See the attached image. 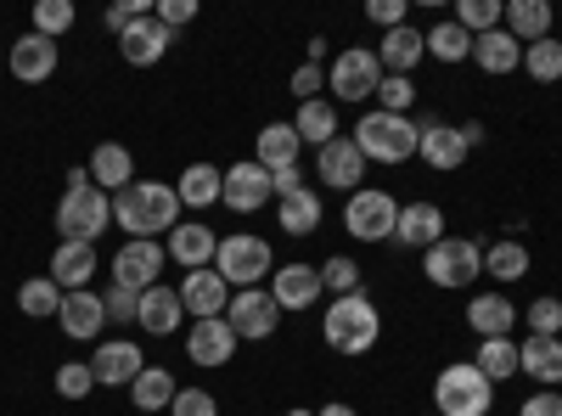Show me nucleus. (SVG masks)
<instances>
[{"label": "nucleus", "mask_w": 562, "mask_h": 416, "mask_svg": "<svg viewBox=\"0 0 562 416\" xmlns=\"http://www.w3.org/2000/svg\"><path fill=\"white\" fill-rule=\"evenodd\" d=\"M276 192H270V169H259V164H231L225 169V187H220V203L225 209H237V214H254V209H265Z\"/></svg>", "instance_id": "nucleus-13"}, {"label": "nucleus", "mask_w": 562, "mask_h": 416, "mask_svg": "<svg viewBox=\"0 0 562 416\" xmlns=\"http://www.w3.org/2000/svg\"><path fill=\"white\" fill-rule=\"evenodd\" d=\"M439 237H445V209H439V203H405V209H400L394 243H405V248H422V254H428Z\"/></svg>", "instance_id": "nucleus-21"}, {"label": "nucleus", "mask_w": 562, "mask_h": 416, "mask_svg": "<svg viewBox=\"0 0 562 416\" xmlns=\"http://www.w3.org/2000/svg\"><path fill=\"white\" fill-rule=\"evenodd\" d=\"M422 40H428V57H439V63H461V57H473V34H467L456 18L434 23Z\"/></svg>", "instance_id": "nucleus-36"}, {"label": "nucleus", "mask_w": 562, "mask_h": 416, "mask_svg": "<svg viewBox=\"0 0 562 416\" xmlns=\"http://www.w3.org/2000/svg\"><path fill=\"white\" fill-rule=\"evenodd\" d=\"M293 130H299V142H315V147L338 142V108L333 102H304L299 119H293Z\"/></svg>", "instance_id": "nucleus-35"}, {"label": "nucleus", "mask_w": 562, "mask_h": 416, "mask_svg": "<svg viewBox=\"0 0 562 416\" xmlns=\"http://www.w3.org/2000/svg\"><path fill=\"white\" fill-rule=\"evenodd\" d=\"M501 18H506V7L501 0H461V12H456V23L467 29V34H490V29H501Z\"/></svg>", "instance_id": "nucleus-42"}, {"label": "nucleus", "mask_w": 562, "mask_h": 416, "mask_svg": "<svg viewBox=\"0 0 562 416\" xmlns=\"http://www.w3.org/2000/svg\"><path fill=\"white\" fill-rule=\"evenodd\" d=\"M524 68H529L540 85H557V79H562V40H557V34H546V40L524 45Z\"/></svg>", "instance_id": "nucleus-40"}, {"label": "nucleus", "mask_w": 562, "mask_h": 416, "mask_svg": "<svg viewBox=\"0 0 562 416\" xmlns=\"http://www.w3.org/2000/svg\"><path fill=\"white\" fill-rule=\"evenodd\" d=\"M344 225H349V237H360V243H389L394 225H400V203L389 192H349Z\"/></svg>", "instance_id": "nucleus-9"}, {"label": "nucleus", "mask_w": 562, "mask_h": 416, "mask_svg": "<svg viewBox=\"0 0 562 416\" xmlns=\"http://www.w3.org/2000/svg\"><path fill=\"white\" fill-rule=\"evenodd\" d=\"M518 416H562V394H551V389H546V394L524 400V405H518Z\"/></svg>", "instance_id": "nucleus-53"}, {"label": "nucleus", "mask_w": 562, "mask_h": 416, "mask_svg": "<svg viewBox=\"0 0 562 416\" xmlns=\"http://www.w3.org/2000/svg\"><path fill=\"white\" fill-rule=\"evenodd\" d=\"M90 389H97L90 360H63V366H57V394H63V400H85Z\"/></svg>", "instance_id": "nucleus-45"}, {"label": "nucleus", "mask_w": 562, "mask_h": 416, "mask_svg": "<svg viewBox=\"0 0 562 416\" xmlns=\"http://www.w3.org/2000/svg\"><path fill=\"white\" fill-rule=\"evenodd\" d=\"M225 321H231V333L237 338H270L276 327H281V304L270 299V288H243L237 299L225 304Z\"/></svg>", "instance_id": "nucleus-10"}, {"label": "nucleus", "mask_w": 562, "mask_h": 416, "mask_svg": "<svg viewBox=\"0 0 562 416\" xmlns=\"http://www.w3.org/2000/svg\"><path fill=\"white\" fill-rule=\"evenodd\" d=\"M524 321L535 327V338H557V333H562V304L546 293V299H535V304H529V315H524Z\"/></svg>", "instance_id": "nucleus-48"}, {"label": "nucleus", "mask_w": 562, "mask_h": 416, "mask_svg": "<svg viewBox=\"0 0 562 416\" xmlns=\"http://www.w3.org/2000/svg\"><path fill=\"white\" fill-rule=\"evenodd\" d=\"M512 321H518V304H512L506 293H479L473 304H467V327H473L479 338H512Z\"/></svg>", "instance_id": "nucleus-24"}, {"label": "nucleus", "mask_w": 562, "mask_h": 416, "mask_svg": "<svg viewBox=\"0 0 562 416\" xmlns=\"http://www.w3.org/2000/svg\"><path fill=\"white\" fill-rule=\"evenodd\" d=\"M288 416H315V411H304V405H299V411H288Z\"/></svg>", "instance_id": "nucleus-56"}, {"label": "nucleus", "mask_w": 562, "mask_h": 416, "mask_svg": "<svg viewBox=\"0 0 562 416\" xmlns=\"http://www.w3.org/2000/svg\"><path fill=\"white\" fill-rule=\"evenodd\" d=\"M461 142H467V147H479V142H484V124H479V119H467V124H461Z\"/></svg>", "instance_id": "nucleus-54"}, {"label": "nucleus", "mask_w": 562, "mask_h": 416, "mask_svg": "<svg viewBox=\"0 0 562 416\" xmlns=\"http://www.w3.org/2000/svg\"><path fill=\"white\" fill-rule=\"evenodd\" d=\"M501 29L518 40V45H535V40L551 34V7H546V0H506Z\"/></svg>", "instance_id": "nucleus-28"}, {"label": "nucleus", "mask_w": 562, "mask_h": 416, "mask_svg": "<svg viewBox=\"0 0 562 416\" xmlns=\"http://www.w3.org/2000/svg\"><path fill=\"white\" fill-rule=\"evenodd\" d=\"M378 108L405 119V113L416 108V85H411L405 74H383V85H378Z\"/></svg>", "instance_id": "nucleus-44"}, {"label": "nucleus", "mask_w": 562, "mask_h": 416, "mask_svg": "<svg viewBox=\"0 0 562 416\" xmlns=\"http://www.w3.org/2000/svg\"><path fill=\"white\" fill-rule=\"evenodd\" d=\"M321 288H333L338 299L360 293V265H355V259H344V254H338V259H326V265H321Z\"/></svg>", "instance_id": "nucleus-46"}, {"label": "nucleus", "mask_w": 562, "mask_h": 416, "mask_svg": "<svg viewBox=\"0 0 562 416\" xmlns=\"http://www.w3.org/2000/svg\"><path fill=\"white\" fill-rule=\"evenodd\" d=\"M467 153H473V147H467L461 142V130L456 124H434V130H422V147H416V158L422 164H428V169H461L467 164Z\"/></svg>", "instance_id": "nucleus-25"}, {"label": "nucleus", "mask_w": 562, "mask_h": 416, "mask_svg": "<svg viewBox=\"0 0 562 416\" xmlns=\"http://www.w3.org/2000/svg\"><path fill=\"white\" fill-rule=\"evenodd\" d=\"M428 57V40H422L411 23L405 29H389L383 34V45H378V63H383V74H405L411 79V68Z\"/></svg>", "instance_id": "nucleus-27"}, {"label": "nucleus", "mask_w": 562, "mask_h": 416, "mask_svg": "<svg viewBox=\"0 0 562 416\" xmlns=\"http://www.w3.org/2000/svg\"><path fill=\"white\" fill-rule=\"evenodd\" d=\"M254 147H259L254 164L270 169V175H276V169H288V164H299V153H304V142H299V130H293V124H265Z\"/></svg>", "instance_id": "nucleus-31"}, {"label": "nucleus", "mask_w": 562, "mask_h": 416, "mask_svg": "<svg viewBox=\"0 0 562 416\" xmlns=\"http://www.w3.org/2000/svg\"><path fill=\"white\" fill-rule=\"evenodd\" d=\"M383 338V315L371 304V293H349L326 304V349L338 355H371V344Z\"/></svg>", "instance_id": "nucleus-2"}, {"label": "nucleus", "mask_w": 562, "mask_h": 416, "mask_svg": "<svg viewBox=\"0 0 562 416\" xmlns=\"http://www.w3.org/2000/svg\"><path fill=\"white\" fill-rule=\"evenodd\" d=\"M378 85H383L378 45H349V52H338V63H333L338 102H366V97H378Z\"/></svg>", "instance_id": "nucleus-8"}, {"label": "nucleus", "mask_w": 562, "mask_h": 416, "mask_svg": "<svg viewBox=\"0 0 562 416\" xmlns=\"http://www.w3.org/2000/svg\"><path fill=\"white\" fill-rule=\"evenodd\" d=\"M315 175L326 180V187H338V192H360V180H366V153L349 142V135H338V142H326L315 153Z\"/></svg>", "instance_id": "nucleus-11"}, {"label": "nucleus", "mask_w": 562, "mask_h": 416, "mask_svg": "<svg viewBox=\"0 0 562 416\" xmlns=\"http://www.w3.org/2000/svg\"><path fill=\"white\" fill-rule=\"evenodd\" d=\"M57 74V40H45V34H23L12 40V79L23 85H45Z\"/></svg>", "instance_id": "nucleus-20"}, {"label": "nucleus", "mask_w": 562, "mask_h": 416, "mask_svg": "<svg viewBox=\"0 0 562 416\" xmlns=\"http://www.w3.org/2000/svg\"><path fill=\"white\" fill-rule=\"evenodd\" d=\"M108 225H113V198L97 187V180H85V187H68L63 192V203H57L63 243H97Z\"/></svg>", "instance_id": "nucleus-4"}, {"label": "nucleus", "mask_w": 562, "mask_h": 416, "mask_svg": "<svg viewBox=\"0 0 562 416\" xmlns=\"http://www.w3.org/2000/svg\"><path fill=\"white\" fill-rule=\"evenodd\" d=\"M74 0H40L34 7V34H45V40H63L68 29H74Z\"/></svg>", "instance_id": "nucleus-43"}, {"label": "nucleus", "mask_w": 562, "mask_h": 416, "mask_svg": "<svg viewBox=\"0 0 562 416\" xmlns=\"http://www.w3.org/2000/svg\"><path fill=\"white\" fill-rule=\"evenodd\" d=\"M102 304H108V321H119V327H135V321H140V293L135 288H108L102 293Z\"/></svg>", "instance_id": "nucleus-47"}, {"label": "nucleus", "mask_w": 562, "mask_h": 416, "mask_svg": "<svg viewBox=\"0 0 562 416\" xmlns=\"http://www.w3.org/2000/svg\"><path fill=\"white\" fill-rule=\"evenodd\" d=\"M180 293V304L192 310L198 321L203 315H225V304H231V288H225V276L209 265V270H186V282L175 288Z\"/></svg>", "instance_id": "nucleus-19"}, {"label": "nucleus", "mask_w": 562, "mask_h": 416, "mask_svg": "<svg viewBox=\"0 0 562 416\" xmlns=\"http://www.w3.org/2000/svg\"><path fill=\"white\" fill-rule=\"evenodd\" d=\"M18 310L34 315V321L57 315V310H63V288L52 282V276H34V282H23V293H18Z\"/></svg>", "instance_id": "nucleus-41"}, {"label": "nucleus", "mask_w": 562, "mask_h": 416, "mask_svg": "<svg viewBox=\"0 0 562 416\" xmlns=\"http://www.w3.org/2000/svg\"><path fill=\"white\" fill-rule=\"evenodd\" d=\"M428 416H439V411H428Z\"/></svg>", "instance_id": "nucleus-57"}, {"label": "nucleus", "mask_w": 562, "mask_h": 416, "mask_svg": "<svg viewBox=\"0 0 562 416\" xmlns=\"http://www.w3.org/2000/svg\"><path fill=\"white\" fill-rule=\"evenodd\" d=\"M90 372H97L102 389H124V383H135L140 372H147V355H140L130 338H113V344H102L97 355H90Z\"/></svg>", "instance_id": "nucleus-16"}, {"label": "nucleus", "mask_w": 562, "mask_h": 416, "mask_svg": "<svg viewBox=\"0 0 562 416\" xmlns=\"http://www.w3.org/2000/svg\"><path fill=\"white\" fill-rule=\"evenodd\" d=\"M315 416H360V411H355V405H321Z\"/></svg>", "instance_id": "nucleus-55"}, {"label": "nucleus", "mask_w": 562, "mask_h": 416, "mask_svg": "<svg viewBox=\"0 0 562 416\" xmlns=\"http://www.w3.org/2000/svg\"><path fill=\"white\" fill-rule=\"evenodd\" d=\"M321 85H326V74H321L315 63H304V68L293 74V97H299V102H321Z\"/></svg>", "instance_id": "nucleus-52"}, {"label": "nucleus", "mask_w": 562, "mask_h": 416, "mask_svg": "<svg viewBox=\"0 0 562 416\" xmlns=\"http://www.w3.org/2000/svg\"><path fill=\"white\" fill-rule=\"evenodd\" d=\"M473 63L484 74H512V68H524V45L512 40L506 29H490V34L473 40Z\"/></svg>", "instance_id": "nucleus-32"}, {"label": "nucleus", "mask_w": 562, "mask_h": 416, "mask_svg": "<svg viewBox=\"0 0 562 416\" xmlns=\"http://www.w3.org/2000/svg\"><path fill=\"white\" fill-rule=\"evenodd\" d=\"M90 276H97V243H57L52 254V282L63 293H85Z\"/></svg>", "instance_id": "nucleus-22"}, {"label": "nucleus", "mask_w": 562, "mask_h": 416, "mask_svg": "<svg viewBox=\"0 0 562 416\" xmlns=\"http://www.w3.org/2000/svg\"><path fill=\"white\" fill-rule=\"evenodd\" d=\"M355 147H360L371 164H405V158H416L422 135H416V124H411V119L371 108V113L360 119V130H355Z\"/></svg>", "instance_id": "nucleus-3"}, {"label": "nucleus", "mask_w": 562, "mask_h": 416, "mask_svg": "<svg viewBox=\"0 0 562 416\" xmlns=\"http://www.w3.org/2000/svg\"><path fill=\"white\" fill-rule=\"evenodd\" d=\"M422 270H428L434 288H467L473 276H484V248L473 237H439L422 254Z\"/></svg>", "instance_id": "nucleus-7"}, {"label": "nucleus", "mask_w": 562, "mask_h": 416, "mask_svg": "<svg viewBox=\"0 0 562 416\" xmlns=\"http://www.w3.org/2000/svg\"><path fill=\"white\" fill-rule=\"evenodd\" d=\"M130 394H135V405H140V416H158V411H169L175 405V378L164 372V366H147V372H140L135 383H130Z\"/></svg>", "instance_id": "nucleus-34"}, {"label": "nucleus", "mask_w": 562, "mask_h": 416, "mask_svg": "<svg viewBox=\"0 0 562 416\" xmlns=\"http://www.w3.org/2000/svg\"><path fill=\"white\" fill-rule=\"evenodd\" d=\"M473 366H479L490 383H506L512 372H518V344H512V338H479Z\"/></svg>", "instance_id": "nucleus-37"}, {"label": "nucleus", "mask_w": 562, "mask_h": 416, "mask_svg": "<svg viewBox=\"0 0 562 416\" xmlns=\"http://www.w3.org/2000/svg\"><path fill=\"white\" fill-rule=\"evenodd\" d=\"M484 276H495V282H524V276H529V248L524 243L484 248Z\"/></svg>", "instance_id": "nucleus-39"}, {"label": "nucleus", "mask_w": 562, "mask_h": 416, "mask_svg": "<svg viewBox=\"0 0 562 416\" xmlns=\"http://www.w3.org/2000/svg\"><path fill=\"white\" fill-rule=\"evenodd\" d=\"M220 187H225V169H214V164H192V169L180 175L175 198H180L186 209H209V203H220Z\"/></svg>", "instance_id": "nucleus-33"}, {"label": "nucleus", "mask_w": 562, "mask_h": 416, "mask_svg": "<svg viewBox=\"0 0 562 416\" xmlns=\"http://www.w3.org/2000/svg\"><path fill=\"white\" fill-rule=\"evenodd\" d=\"M169 416H220V405H214L209 389H180L175 405H169Z\"/></svg>", "instance_id": "nucleus-49"}, {"label": "nucleus", "mask_w": 562, "mask_h": 416, "mask_svg": "<svg viewBox=\"0 0 562 416\" xmlns=\"http://www.w3.org/2000/svg\"><path fill=\"white\" fill-rule=\"evenodd\" d=\"M180 315H186L180 293L158 282V288H147V293H140V321H135V327H147L153 338H169V333L180 327Z\"/></svg>", "instance_id": "nucleus-26"}, {"label": "nucleus", "mask_w": 562, "mask_h": 416, "mask_svg": "<svg viewBox=\"0 0 562 416\" xmlns=\"http://www.w3.org/2000/svg\"><path fill=\"white\" fill-rule=\"evenodd\" d=\"M153 18L175 34V29H186V23H192L198 18V0H158V7H153Z\"/></svg>", "instance_id": "nucleus-50"}, {"label": "nucleus", "mask_w": 562, "mask_h": 416, "mask_svg": "<svg viewBox=\"0 0 562 416\" xmlns=\"http://www.w3.org/2000/svg\"><path fill=\"white\" fill-rule=\"evenodd\" d=\"M518 372H529L535 383L557 389L562 383V338H529V344H518Z\"/></svg>", "instance_id": "nucleus-29"}, {"label": "nucleus", "mask_w": 562, "mask_h": 416, "mask_svg": "<svg viewBox=\"0 0 562 416\" xmlns=\"http://www.w3.org/2000/svg\"><path fill=\"white\" fill-rule=\"evenodd\" d=\"M490 378L479 372L473 360H456L445 366V372L434 378V411L439 416H484L490 411Z\"/></svg>", "instance_id": "nucleus-5"}, {"label": "nucleus", "mask_w": 562, "mask_h": 416, "mask_svg": "<svg viewBox=\"0 0 562 416\" xmlns=\"http://www.w3.org/2000/svg\"><path fill=\"white\" fill-rule=\"evenodd\" d=\"M57 327L68 333V338H79V344H90V338H102V327H108V304H102V293H63V310H57Z\"/></svg>", "instance_id": "nucleus-17"}, {"label": "nucleus", "mask_w": 562, "mask_h": 416, "mask_svg": "<svg viewBox=\"0 0 562 416\" xmlns=\"http://www.w3.org/2000/svg\"><path fill=\"white\" fill-rule=\"evenodd\" d=\"M366 18H371V23H378V29L389 34V29H405L411 7H405V0H371V7H366Z\"/></svg>", "instance_id": "nucleus-51"}, {"label": "nucleus", "mask_w": 562, "mask_h": 416, "mask_svg": "<svg viewBox=\"0 0 562 416\" xmlns=\"http://www.w3.org/2000/svg\"><path fill=\"white\" fill-rule=\"evenodd\" d=\"M158 270H164V248L158 243H124L113 254V282L119 288L147 293V288H158Z\"/></svg>", "instance_id": "nucleus-15"}, {"label": "nucleus", "mask_w": 562, "mask_h": 416, "mask_svg": "<svg viewBox=\"0 0 562 416\" xmlns=\"http://www.w3.org/2000/svg\"><path fill=\"white\" fill-rule=\"evenodd\" d=\"M315 225H321V198L310 187H299L293 198H281V231H288V237H310Z\"/></svg>", "instance_id": "nucleus-38"}, {"label": "nucleus", "mask_w": 562, "mask_h": 416, "mask_svg": "<svg viewBox=\"0 0 562 416\" xmlns=\"http://www.w3.org/2000/svg\"><path fill=\"white\" fill-rule=\"evenodd\" d=\"M214 270L225 276V288H259L265 276L276 270V259H270V243L265 237H220V254H214Z\"/></svg>", "instance_id": "nucleus-6"}, {"label": "nucleus", "mask_w": 562, "mask_h": 416, "mask_svg": "<svg viewBox=\"0 0 562 416\" xmlns=\"http://www.w3.org/2000/svg\"><path fill=\"white\" fill-rule=\"evenodd\" d=\"M169 45H175V34H169L158 18H135V23L119 34V52H124L130 68H153V63H164V57H169Z\"/></svg>", "instance_id": "nucleus-14"}, {"label": "nucleus", "mask_w": 562, "mask_h": 416, "mask_svg": "<svg viewBox=\"0 0 562 416\" xmlns=\"http://www.w3.org/2000/svg\"><path fill=\"white\" fill-rule=\"evenodd\" d=\"M113 220L130 243H158L164 231L180 225V198L175 187H164V180H135V187H124L113 198Z\"/></svg>", "instance_id": "nucleus-1"}, {"label": "nucleus", "mask_w": 562, "mask_h": 416, "mask_svg": "<svg viewBox=\"0 0 562 416\" xmlns=\"http://www.w3.org/2000/svg\"><path fill=\"white\" fill-rule=\"evenodd\" d=\"M214 254H220V237H214L209 225L192 220V225H175V231H169V259H175V265H186V270H209Z\"/></svg>", "instance_id": "nucleus-23"}, {"label": "nucleus", "mask_w": 562, "mask_h": 416, "mask_svg": "<svg viewBox=\"0 0 562 416\" xmlns=\"http://www.w3.org/2000/svg\"><path fill=\"white\" fill-rule=\"evenodd\" d=\"M270 299L281 310H310L321 299V265H281V270H270Z\"/></svg>", "instance_id": "nucleus-18"}, {"label": "nucleus", "mask_w": 562, "mask_h": 416, "mask_svg": "<svg viewBox=\"0 0 562 416\" xmlns=\"http://www.w3.org/2000/svg\"><path fill=\"white\" fill-rule=\"evenodd\" d=\"M90 180H97V187L102 192H124V187H135V158H130V147H97V153H90Z\"/></svg>", "instance_id": "nucleus-30"}, {"label": "nucleus", "mask_w": 562, "mask_h": 416, "mask_svg": "<svg viewBox=\"0 0 562 416\" xmlns=\"http://www.w3.org/2000/svg\"><path fill=\"white\" fill-rule=\"evenodd\" d=\"M231 355H237V333H231L225 315L192 321V333H186V360L192 366H225Z\"/></svg>", "instance_id": "nucleus-12"}]
</instances>
